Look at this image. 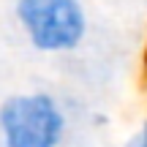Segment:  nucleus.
I'll return each mask as SVG.
<instances>
[{"mask_svg":"<svg viewBox=\"0 0 147 147\" xmlns=\"http://www.w3.org/2000/svg\"><path fill=\"white\" fill-rule=\"evenodd\" d=\"M11 14L36 55L68 57L87 44L90 11L84 0H14Z\"/></svg>","mask_w":147,"mask_h":147,"instance_id":"1","label":"nucleus"},{"mask_svg":"<svg viewBox=\"0 0 147 147\" xmlns=\"http://www.w3.org/2000/svg\"><path fill=\"white\" fill-rule=\"evenodd\" d=\"M71 117L49 90H19L0 101V147H65Z\"/></svg>","mask_w":147,"mask_h":147,"instance_id":"2","label":"nucleus"},{"mask_svg":"<svg viewBox=\"0 0 147 147\" xmlns=\"http://www.w3.org/2000/svg\"><path fill=\"white\" fill-rule=\"evenodd\" d=\"M123 147H147V115L139 120V125L128 134V139L123 142Z\"/></svg>","mask_w":147,"mask_h":147,"instance_id":"3","label":"nucleus"},{"mask_svg":"<svg viewBox=\"0 0 147 147\" xmlns=\"http://www.w3.org/2000/svg\"><path fill=\"white\" fill-rule=\"evenodd\" d=\"M144 68H147V55H144Z\"/></svg>","mask_w":147,"mask_h":147,"instance_id":"4","label":"nucleus"}]
</instances>
